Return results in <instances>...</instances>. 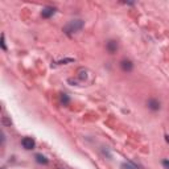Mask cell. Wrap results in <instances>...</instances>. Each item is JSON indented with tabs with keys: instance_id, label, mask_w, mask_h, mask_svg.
I'll return each instance as SVG.
<instances>
[{
	"instance_id": "obj_1",
	"label": "cell",
	"mask_w": 169,
	"mask_h": 169,
	"mask_svg": "<svg viewBox=\"0 0 169 169\" xmlns=\"http://www.w3.org/2000/svg\"><path fill=\"white\" fill-rule=\"evenodd\" d=\"M82 28H83V21L82 20H71L67 23V25L63 28V32L66 34H73L80 32Z\"/></svg>"
},
{
	"instance_id": "obj_2",
	"label": "cell",
	"mask_w": 169,
	"mask_h": 169,
	"mask_svg": "<svg viewBox=\"0 0 169 169\" xmlns=\"http://www.w3.org/2000/svg\"><path fill=\"white\" fill-rule=\"evenodd\" d=\"M54 13H56V8H53V7H46V8L42 9L41 16L44 17V19H49V17H52Z\"/></svg>"
},
{
	"instance_id": "obj_3",
	"label": "cell",
	"mask_w": 169,
	"mask_h": 169,
	"mask_svg": "<svg viewBox=\"0 0 169 169\" xmlns=\"http://www.w3.org/2000/svg\"><path fill=\"white\" fill-rule=\"evenodd\" d=\"M21 144L25 149H33L34 148V140L32 138H24L23 141H21Z\"/></svg>"
},
{
	"instance_id": "obj_4",
	"label": "cell",
	"mask_w": 169,
	"mask_h": 169,
	"mask_svg": "<svg viewBox=\"0 0 169 169\" xmlns=\"http://www.w3.org/2000/svg\"><path fill=\"white\" fill-rule=\"evenodd\" d=\"M120 66L124 71H131L132 69H134V63H132L129 60H123L120 62Z\"/></svg>"
},
{
	"instance_id": "obj_5",
	"label": "cell",
	"mask_w": 169,
	"mask_h": 169,
	"mask_svg": "<svg viewBox=\"0 0 169 169\" xmlns=\"http://www.w3.org/2000/svg\"><path fill=\"white\" fill-rule=\"evenodd\" d=\"M106 48H107V50H109L111 54H112V53H115L116 52V49H118V42L114 41V40H110L109 42H107Z\"/></svg>"
},
{
	"instance_id": "obj_6",
	"label": "cell",
	"mask_w": 169,
	"mask_h": 169,
	"mask_svg": "<svg viewBox=\"0 0 169 169\" xmlns=\"http://www.w3.org/2000/svg\"><path fill=\"white\" fill-rule=\"evenodd\" d=\"M148 107L152 111H157V110H160V102L157 99H149L148 100Z\"/></svg>"
},
{
	"instance_id": "obj_7",
	"label": "cell",
	"mask_w": 169,
	"mask_h": 169,
	"mask_svg": "<svg viewBox=\"0 0 169 169\" xmlns=\"http://www.w3.org/2000/svg\"><path fill=\"white\" fill-rule=\"evenodd\" d=\"M36 161H37L38 164H44V165H46V164L49 163L48 159H46L45 156H42V154H40V153L36 154Z\"/></svg>"
},
{
	"instance_id": "obj_8",
	"label": "cell",
	"mask_w": 169,
	"mask_h": 169,
	"mask_svg": "<svg viewBox=\"0 0 169 169\" xmlns=\"http://www.w3.org/2000/svg\"><path fill=\"white\" fill-rule=\"evenodd\" d=\"M122 168L123 169H138V167L132 163H123L122 164Z\"/></svg>"
},
{
	"instance_id": "obj_9",
	"label": "cell",
	"mask_w": 169,
	"mask_h": 169,
	"mask_svg": "<svg viewBox=\"0 0 169 169\" xmlns=\"http://www.w3.org/2000/svg\"><path fill=\"white\" fill-rule=\"evenodd\" d=\"M78 73H80V75H78V77H80V80H86V78H87V71L86 70H83V69H80V71H78Z\"/></svg>"
},
{
	"instance_id": "obj_10",
	"label": "cell",
	"mask_w": 169,
	"mask_h": 169,
	"mask_svg": "<svg viewBox=\"0 0 169 169\" xmlns=\"http://www.w3.org/2000/svg\"><path fill=\"white\" fill-rule=\"evenodd\" d=\"M69 96H67L66 94H62V96H61V102L63 103V105H67V103H69Z\"/></svg>"
},
{
	"instance_id": "obj_11",
	"label": "cell",
	"mask_w": 169,
	"mask_h": 169,
	"mask_svg": "<svg viewBox=\"0 0 169 169\" xmlns=\"http://www.w3.org/2000/svg\"><path fill=\"white\" fill-rule=\"evenodd\" d=\"M2 48L7 50V46H5V41H4V34H2Z\"/></svg>"
},
{
	"instance_id": "obj_12",
	"label": "cell",
	"mask_w": 169,
	"mask_h": 169,
	"mask_svg": "<svg viewBox=\"0 0 169 169\" xmlns=\"http://www.w3.org/2000/svg\"><path fill=\"white\" fill-rule=\"evenodd\" d=\"M73 58H66V60H62V61H60L58 63H67V62H73Z\"/></svg>"
},
{
	"instance_id": "obj_13",
	"label": "cell",
	"mask_w": 169,
	"mask_h": 169,
	"mask_svg": "<svg viewBox=\"0 0 169 169\" xmlns=\"http://www.w3.org/2000/svg\"><path fill=\"white\" fill-rule=\"evenodd\" d=\"M163 165H164V167L167 168V169H169V160H164V161H163Z\"/></svg>"
},
{
	"instance_id": "obj_14",
	"label": "cell",
	"mask_w": 169,
	"mask_h": 169,
	"mask_svg": "<svg viewBox=\"0 0 169 169\" xmlns=\"http://www.w3.org/2000/svg\"><path fill=\"white\" fill-rule=\"evenodd\" d=\"M165 140H167V143H169V135L167 136V139H165Z\"/></svg>"
}]
</instances>
